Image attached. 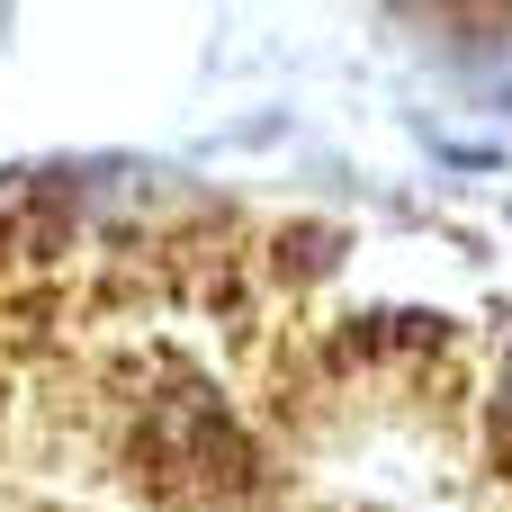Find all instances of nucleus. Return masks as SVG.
Returning a JSON list of instances; mask_svg holds the SVG:
<instances>
[{"label":"nucleus","mask_w":512,"mask_h":512,"mask_svg":"<svg viewBox=\"0 0 512 512\" xmlns=\"http://www.w3.org/2000/svg\"><path fill=\"white\" fill-rule=\"evenodd\" d=\"M0 512H512V225L0 189Z\"/></svg>","instance_id":"1"}]
</instances>
